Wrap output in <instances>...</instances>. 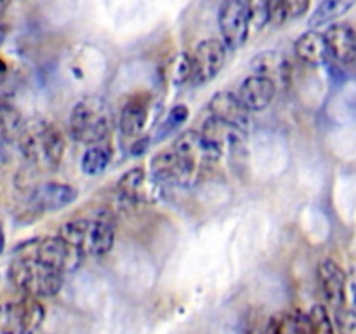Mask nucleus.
<instances>
[{
  "instance_id": "4be33fe9",
  "label": "nucleus",
  "mask_w": 356,
  "mask_h": 334,
  "mask_svg": "<svg viewBox=\"0 0 356 334\" xmlns=\"http://www.w3.org/2000/svg\"><path fill=\"white\" fill-rule=\"evenodd\" d=\"M24 118L16 106L0 101V143H14L24 127Z\"/></svg>"
},
{
  "instance_id": "f3484780",
  "label": "nucleus",
  "mask_w": 356,
  "mask_h": 334,
  "mask_svg": "<svg viewBox=\"0 0 356 334\" xmlns=\"http://www.w3.org/2000/svg\"><path fill=\"white\" fill-rule=\"evenodd\" d=\"M296 56L308 66H322L330 59L325 37L318 30H308L299 35L294 44Z\"/></svg>"
},
{
  "instance_id": "f257e3e1",
  "label": "nucleus",
  "mask_w": 356,
  "mask_h": 334,
  "mask_svg": "<svg viewBox=\"0 0 356 334\" xmlns=\"http://www.w3.org/2000/svg\"><path fill=\"white\" fill-rule=\"evenodd\" d=\"M16 143L23 159L37 170L58 169L65 157V134L58 125L44 118L24 122Z\"/></svg>"
},
{
  "instance_id": "423d86ee",
  "label": "nucleus",
  "mask_w": 356,
  "mask_h": 334,
  "mask_svg": "<svg viewBox=\"0 0 356 334\" xmlns=\"http://www.w3.org/2000/svg\"><path fill=\"white\" fill-rule=\"evenodd\" d=\"M45 317L40 299L24 296L0 305V334H33Z\"/></svg>"
},
{
  "instance_id": "0eeeda50",
  "label": "nucleus",
  "mask_w": 356,
  "mask_h": 334,
  "mask_svg": "<svg viewBox=\"0 0 356 334\" xmlns=\"http://www.w3.org/2000/svg\"><path fill=\"white\" fill-rule=\"evenodd\" d=\"M219 33L228 51L243 47L250 33V10L247 0H225L219 7Z\"/></svg>"
},
{
  "instance_id": "473e14b6",
  "label": "nucleus",
  "mask_w": 356,
  "mask_h": 334,
  "mask_svg": "<svg viewBox=\"0 0 356 334\" xmlns=\"http://www.w3.org/2000/svg\"><path fill=\"white\" fill-rule=\"evenodd\" d=\"M6 72H7V65L2 61V59H0V79H2V77L6 75Z\"/></svg>"
},
{
  "instance_id": "cd10ccee",
  "label": "nucleus",
  "mask_w": 356,
  "mask_h": 334,
  "mask_svg": "<svg viewBox=\"0 0 356 334\" xmlns=\"http://www.w3.org/2000/svg\"><path fill=\"white\" fill-rule=\"evenodd\" d=\"M309 3H312V0H284L289 19H291V17H301L302 14L308 13Z\"/></svg>"
},
{
  "instance_id": "9b49d317",
  "label": "nucleus",
  "mask_w": 356,
  "mask_h": 334,
  "mask_svg": "<svg viewBox=\"0 0 356 334\" xmlns=\"http://www.w3.org/2000/svg\"><path fill=\"white\" fill-rule=\"evenodd\" d=\"M149 170L155 181L163 184H190L197 176V170L191 164H188L174 148L156 153L149 164Z\"/></svg>"
},
{
  "instance_id": "20e7f679",
  "label": "nucleus",
  "mask_w": 356,
  "mask_h": 334,
  "mask_svg": "<svg viewBox=\"0 0 356 334\" xmlns=\"http://www.w3.org/2000/svg\"><path fill=\"white\" fill-rule=\"evenodd\" d=\"M63 277L65 275L56 271L54 268L23 253H16V257L9 267V278L17 291L35 299L54 298L61 291Z\"/></svg>"
},
{
  "instance_id": "4468645a",
  "label": "nucleus",
  "mask_w": 356,
  "mask_h": 334,
  "mask_svg": "<svg viewBox=\"0 0 356 334\" xmlns=\"http://www.w3.org/2000/svg\"><path fill=\"white\" fill-rule=\"evenodd\" d=\"M152 97L148 94H134L125 100L118 115V129L125 138H139L149 117Z\"/></svg>"
},
{
  "instance_id": "7c9ffc66",
  "label": "nucleus",
  "mask_w": 356,
  "mask_h": 334,
  "mask_svg": "<svg viewBox=\"0 0 356 334\" xmlns=\"http://www.w3.org/2000/svg\"><path fill=\"white\" fill-rule=\"evenodd\" d=\"M10 6V0H0V16L7 10V7Z\"/></svg>"
},
{
  "instance_id": "bb28decb",
  "label": "nucleus",
  "mask_w": 356,
  "mask_h": 334,
  "mask_svg": "<svg viewBox=\"0 0 356 334\" xmlns=\"http://www.w3.org/2000/svg\"><path fill=\"white\" fill-rule=\"evenodd\" d=\"M287 10H285L284 0H268V21L275 26H280L287 21Z\"/></svg>"
},
{
  "instance_id": "412c9836",
  "label": "nucleus",
  "mask_w": 356,
  "mask_h": 334,
  "mask_svg": "<svg viewBox=\"0 0 356 334\" xmlns=\"http://www.w3.org/2000/svg\"><path fill=\"white\" fill-rule=\"evenodd\" d=\"M355 3L356 0H322L318 7L313 10L312 17H309V28L316 30V28L323 26V24L332 23L337 17L344 16Z\"/></svg>"
},
{
  "instance_id": "6ab92c4d",
  "label": "nucleus",
  "mask_w": 356,
  "mask_h": 334,
  "mask_svg": "<svg viewBox=\"0 0 356 334\" xmlns=\"http://www.w3.org/2000/svg\"><path fill=\"white\" fill-rule=\"evenodd\" d=\"M148 183V174L143 167H132L118 180L117 195L125 207H136L146 198L145 188Z\"/></svg>"
},
{
  "instance_id": "6e6552de",
  "label": "nucleus",
  "mask_w": 356,
  "mask_h": 334,
  "mask_svg": "<svg viewBox=\"0 0 356 334\" xmlns=\"http://www.w3.org/2000/svg\"><path fill=\"white\" fill-rule=\"evenodd\" d=\"M316 282L325 305L332 310L334 319L343 315L348 306V277L346 271L334 260H323L316 270ZM332 319V320H334Z\"/></svg>"
},
{
  "instance_id": "c756f323",
  "label": "nucleus",
  "mask_w": 356,
  "mask_h": 334,
  "mask_svg": "<svg viewBox=\"0 0 356 334\" xmlns=\"http://www.w3.org/2000/svg\"><path fill=\"white\" fill-rule=\"evenodd\" d=\"M3 250H6V232H3L2 225H0V256L3 254Z\"/></svg>"
},
{
  "instance_id": "2f4dec72",
  "label": "nucleus",
  "mask_w": 356,
  "mask_h": 334,
  "mask_svg": "<svg viewBox=\"0 0 356 334\" xmlns=\"http://www.w3.org/2000/svg\"><path fill=\"white\" fill-rule=\"evenodd\" d=\"M7 38V28L3 24H0V45L3 44V40Z\"/></svg>"
},
{
  "instance_id": "1a4fd4ad",
  "label": "nucleus",
  "mask_w": 356,
  "mask_h": 334,
  "mask_svg": "<svg viewBox=\"0 0 356 334\" xmlns=\"http://www.w3.org/2000/svg\"><path fill=\"white\" fill-rule=\"evenodd\" d=\"M228 49L221 38H205L191 52V79L193 86H204L212 82L226 63Z\"/></svg>"
},
{
  "instance_id": "a878e982",
  "label": "nucleus",
  "mask_w": 356,
  "mask_h": 334,
  "mask_svg": "<svg viewBox=\"0 0 356 334\" xmlns=\"http://www.w3.org/2000/svg\"><path fill=\"white\" fill-rule=\"evenodd\" d=\"M170 75L172 80L177 86H183V84H190L191 79V56L183 52V54L177 56L172 63V70H170Z\"/></svg>"
},
{
  "instance_id": "2eb2a0df",
  "label": "nucleus",
  "mask_w": 356,
  "mask_h": 334,
  "mask_svg": "<svg viewBox=\"0 0 356 334\" xmlns=\"http://www.w3.org/2000/svg\"><path fill=\"white\" fill-rule=\"evenodd\" d=\"M236 96L250 113H256V111L266 110L273 103L275 96H277V86L266 77L252 73L242 80L238 90H236Z\"/></svg>"
},
{
  "instance_id": "b1692460",
  "label": "nucleus",
  "mask_w": 356,
  "mask_h": 334,
  "mask_svg": "<svg viewBox=\"0 0 356 334\" xmlns=\"http://www.w3.org/2000/svg\"><path fill=\"white\" fill-rule=\"evenodd\" d=\"M312 334H336V326L330 312L323 305H313L308 312Z\"/></svg>"
},
{
  "instance_id": "5701e85b",
  "label": "nucleus",
  "mask_w": 356,
  "mask_h": 334,
  "mask_svg": "<svg viewBox=\"0 0 356 334\" xmlns=\"http://www.w3.org/2000/svg\"><path fill=\"white\" fill-rule=\"evenodd\" d=\"M111 160V148L106 143H97V145L87 146L80 159V169L87 176H97L108 167Z\"/></svg>"
},
{
  "instance_id": "393cba45",
  "label": "nucleus",
  "mask_w": 356,
  "mask_h": 334,
  "mask_svg": "<svg viewBox=\"0 0 356 334\" xmlns=\"http://www.w3.org/2000/svg\"><path fill=\"white\" fill-rule=\"evenodd\" d=\"M188 111L190 110H188L186 104H176V106L170 108L169 113H167V117L163 118V122L159 125V129H156L155 138L156 139L167 138V136L172 134L174 131H177V129H179L181 125L186 122Z\"/></svg>"
},
{
  "instance_id": "39448f33",
  "label": "nucleus",
  "mask_w": 356,
  "mask_h": 334,
  "mask_svg": "<svg viewBox=\"0 0 356 334\" xmlns=\"http://www.w3.org/2000/svg\"><path fill=\"white\" fill-rule=\"evenodd\" d=\"M16 250L37 257V260H40L47 267L54 268L61 275L70 273V271H75L76 268H80L83 257H86L75 246L63 240L59 235L33 239L30 242L23 244L21 247H17Z\"/></svg>"
},
{
  "instance_id": "7ed1b4c3",
  "label": "nucleus",
  "mask_w": 356,
  "mask_h": 334,
  "mask_svg": "<svg viewBox=\"0 0 356 334\" xmlns=\"http://www.w3.org/2000/svg\"><path fill=\"white\" fill-rule=\"evenodd\" d=\"M68 129L72 138L83 145L104 143L113 129L111 106L99 96L82 97L70 111Z\"/></svg>"
},
{
  "instance_id": "f03ea898",
  "label": "nucleus",
  "mask_w": 356,
  "mask_h": 334,
  "mask_svg": "<svg viewBox=\"0 0 356 334\" xmlns=\"http://www.w3.org/2000/svg\"><path fill=\"white\" fill-rule=\"evenodd\" d=\"M58 235L75 246L83 256H106L115 246V221L110 212H97L94 218L70 219L59 228Z\"/></svg>"
},
{
  "instance_id": "c85d7f7f",
  "label": "nucleus",
  "mask_w": 356,
  "mask_h": 334,
  "mask_svg": "<svg viewBox=\"0 0 356 334\" xmlns=\"http://www.w3.org/2000/svg\"><path fill=\"white\" fill-rule=\"evenodd\" d=\"M146 146H148V138L136 139L134 146H132V153H134V155H143L146 150Z\"/></svg>"
},
{
  "instance_id": "9d476101",
  "label": "nucleus",
  "mask_w": 356,
  "mask_h": 334,
  "mask_svg": "<svg viewBox=\"0 0 356 334\" xmlns=\"http://www.w3.org/2000/svg\"><path fill=\"white\" fill-rule=\"evenodd\" d=\"M172 148L195 167V170L211 167L221 159L222 150L202 131H184L177 136Z\"/></svg>"
},
{
  "instance_id": "aec40b11",
  "label": "nucleus",
  "mask_w": 356,
  "mask_h": 334,
  "mask_svg": "<svg viewBox=\"0 0 356 334\" xmlns=\"http://www.w3.org/2000/svg\"><path fill=\"white\" fill-rule=\"evenodd\" d=\"M263 334H312L308 313L296 310L285 315L271 317Z\"/></svg>"
},
{
  "instance_id": "a211bd4d",
  "label": "nucleus",
  "mask_w": 356,
  "mask_h": 334,
  "mask_svg": "<svg viewBox=\"0 0 356 334\" xmlns=\"http://www.w3.org/2000/svg\"><path fill=\"white\" fill-rule=\"evenodd\" d=\"M250 68L256 75L266 77L275 86H285L291 80V65L282 54L273 51H266L257 54L250 63Z\"/></svg>"
},
{
  "instance_id": "ddd939ff",
  "label": "nucleus",
  "mask_w": 356,
  "mask_h": 334,
  "mask_svg": "<svg viewBox=\"0 0 356 334\" xmlns=\"http://www.w3.org/2000/svg\"><path fill=\"white\" fill-rule=\"evenodd\" d=\"M76 200V190L66 183L47 181L33 188L30 205L38 212H54L65 209Z\"/></svg>"
},
{
  "instance_id": "dca6fc26",
  "label": "nucleus",
  "mask_w": 356,
  "mask_h": 334,
  "mask_svg": "<svg viewBox=\"0 0 356 334\" xmlns=\"http://www.w3.org/2000/svg\"><path fill=\"white\" fill-rule=\"evenodd\" d=\"M330 58L343 65L356 61V30L348 23H334L323 31Z\"/></svg>"
},
{
  "instance_id": "f8f14e48",
  "label": "nucleus",
  "mask_w": 356,
  "mask_h": 334,
  "mask_svg": "<svg viewBox=\"0 0 356 334\" xmlns=\"http://www.w3.org/2000/svg\"><path fill=\"white\" fill-rule=\"evenodd\" d=\"M207 108L212 118L236 129V131L247 132V129L250 127V111L243 106L236 93L218 90L209 100Z\"/></svg>"
}]
</instances>
